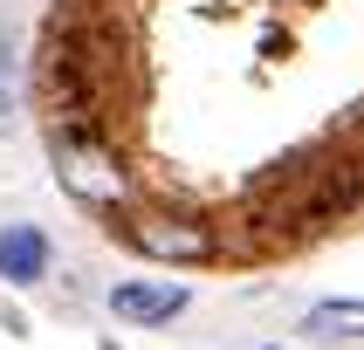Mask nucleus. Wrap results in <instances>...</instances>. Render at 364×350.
Here are the masks:
<instances>
[{"instance_id": "obj_1", "label": "nucleus", "mask_w": 364, "mask_h": 350, "mask_svg": "<svg viewBox=\"0 0 364 350\" xmlns=\"http://www.w3.org/2000/svg\"><path fill=\"white\" fill-rule=\"evenodd\" d=\"M48 158H55V179L90 206H117L131 192L124 158L110 151V131H48Z\"/></svg>"}, {"instance_id": "obj_2", "label": "nucleus", "mask_w": 364, "mask_h": 350, "mask_svg": "<svg viewBox=\"0 0 364 350\" xmlns=\"http://www.w3.org/2000/svg\"><path fill=\"white\" fill-rule=\"evenodd\" d=\"M124 241L138 247V254H159V261H213L220 241L193 220H131L124 226Z\"/></svg>"}, {"instance_id": "obj_3", "label": "nucleus", "mask_w": 364, "mask_h": 350, "mask_svg": "<svg viewBox=\"0 0 364 350\" xmlns=\"http://www.w3.org/2000/svg\"><path fill=\"white\" fill-rule=\"evenodd\" d=\"M186 302H193L186 282H117L110 288V316H124V323H172Z\"/></svg>"}, {"instance_id": "obj_4", "label": "nucleus", "mask_w": 364, "mask_h": 350, "mask_svg": "<svg viewBox=\"0 0 364 350\" xmlns=\"http://www.w3.org/2000/svg\"><path fill=\"white\" fill-rule=\"evenodd\" d=\"M48 275V234L41 226H28V220H14V226H0V282H41Z\"/></svg>"}, {"instance_id": "obj_5", "label": "nucleus", "mask_w": 364, "mask_h": 350, "mask_svg": "<svg viewBox=\"0 0 364 350\" xmlns=\"http://www.w3.org/2000/svg\"><path fill=\"white\" fill-rule=\"evenodd\" d=\"M309 344H358L364 337V295H344V302H316L303 316Z\"/></svg>"}, {"instance_id": "obj_6", "label": "nucleus", "mask_w": 364, "mask_h": 350, "mask_svg": "<svg viewBox=\"0 0 364 350\" xmlns=\"http://www.w3.org/2000/svg\"><path fill=\"white\" fill-rule=\"evenodd\" d=\"M14 124V35L0 28V131Z\"/></svg>"}]
</instances>
